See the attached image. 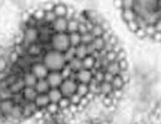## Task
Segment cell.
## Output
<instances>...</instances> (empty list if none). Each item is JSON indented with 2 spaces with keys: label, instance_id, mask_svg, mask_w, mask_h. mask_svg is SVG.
Wrapping results in <instances>:
<instances>
[{
  "label": "cell",
  "instance_id": "6da1fadb",
  "mask_svg": "<svg viewBox=\"0 0 161 124\" xmlns=\"http://www.w3.org/2000/svg\"><path fill=\"white\" fill-rule=\"evenodd\" d=\"M40 61L45 65V68L49 71H62L67 66L63 54L55 50H52V49L45 50V53L42 55Z\"/></svg>",
  "mask_w": 161,
  "mask_h": 124
},
{
  "label": "cell",
  "instance_id": "7a4b0ae2",
  "mask_svg": "<svg viewBox=\"0 0 161 124\" xmlns=\"http://www.w3.org/2000/svg\"><path fill=\"white\" fill-rule=\"evenodd\" d=\"M70 43H69V36L67 33H53L49 40V49L55 50L58 53H65L69 50Z\"/></svg>",
  "mask_w": 161,
  "mask_h": 124
},
{
  "label": "cell",
  "instance_id": "3957f363",
  "mask_svg": "<svg viewBox=\"0 0 161 124\" xmlns=\"http://www.w3.org/2000/svg\"><path fill=\"white\" fill-rule=\"evenodd\" d=\"M77 86H78V83H77L74 79L67 78V79H63V81H62V84L59 85L58 89H59L60 94H62L64 98H70L73 94H75Z\"/></svg>",
  "mask_w": 161,
  "mask_h": 124
},
{
  "label": "cell",
  "instance_id": "277c9868",
  "mask_svg": "<svg viewBox=\"0 0 161 124\" xmlns=\"http://www.w3.org/2000/svg\"><path fill=\"white\" fill-rule=\"evenodd\" d=\"M29 71L33 73V74L36 76L38 80H39V79H45L47 75L49 74V70L45 68V65H44L42 61H36V63H34V64L30 66Z\"/></svg>",
  "mask_w": 161,
  "mask_h": 124
},
{
  "label": "cell",
  "instance_id": "5b68a950",
  "mask_svg": "<svg viewBox=\"0 0 161 124\" xmlns=\"http://www.w3.org/2000/svg\"><path fill=\"white\" fill-rule=\"evenodd\" d=\"M63 75L60 71H49V74L47 75L45 80L49 84L50 88H59V85L63 81Z\"/></svg>",
  "mask_w": 161,
  "mask_h": 124
},
{
  "label": "cell",
  "instance_id": "8992f818",
  "mask_svg": "<svg viewBox=\"0 0 161 124\" xmlns=\"http://www.w3.org/2000/svg\"><path fill=\"white\" fill-rule=\"evenodd\" d=\"M93 79V71L87 69H80L75 73V81L79 84H89V81Z\"/></svg>",
  "mask_w": 161,
  "mask_h": 124
},
{
  "label": "cell",
  "instance_id": "52a82bcc",
  "mask_svg": "<svg viewBox=\"0 0 161 124\" xmlns=\"http://www.w3.org/2000/svg\"><path fill=\"white\" fill-rule=\"evenodd\" d=\"M67 25H68V20L65 18H57L50 24V28L53 33H67Z\"/></svg>",
  "mask_w": 161,
  "mask_h": 124
},
{
  "label": "cell",
  "instance_id": "ba28073f",
  "mask_svg": "<svg viewBox=\"0 0 161 124\" xmlns=\"http://www.w3.org/2000/svg\"><path fill=\"white\" fill-rule=\"evenodd\" d=\"M39 109L35 106V104L33 101H26L24 105H21V111H23L24 120L25 119H29V118H34V115H35V113Z\"/></svg>",
  "mask_w": 161,
  "mask_h": 124
},
{
  "label": "cell",
  "instance_id": "9c48e42d",
  "mask_svg": "<svg viewBox=\"0 0 161 124\" xmlns=\"http://www.w3.org/2000/svg\"><path fill=\"white\" fill-rule=\"evenodd\" d=\"M15 106V103L13 101V99H4L0 100V114L3 116H8L11 114L13 109Z\"/></svg>",
  "mask_w": 161,
  "mask_h": 124
},
{
  "label": "cell",
  "instance_id": "30bf717a",
  "mask_svg": "<svg viewBox=\"0 0 161 124\" xmlns=\"http://www.w3.org/2000/svg\"><path fill=\"white\" fill-rule=\"evenodd\" d=\"M25 88L24 85V81H23V78L19 76L16 79H14L9 85H8V89L10 90V93L14 95V94H18V93H21V90Z\"/></svg>",
  "mask_w": 161,
  "mask_h": 124
},
{
  "label": "cell",
  "instance_id": "8fae6325",
  "mask_svg": "<svg viewBox=\"0 0 161 124\" xmlns=\"http://www.w3.org/2000/svg\"><path fill=\"white\" fill-rule=\"evenodd\" d=\"M113 91L112 84L107 83V81H102L98 84V91H97V96L102 98V96H107Z\"/></svg>",
  "mask_w": 161,
  "mask_h": 124
},
{
  "label": "cell",
  "instance_id": "7c38bea8",
  "mask_svg": "<svg viewBox=\"0 0 161 124\" xmlns=\"http://www.w3.org/2000/svg\"><path fill=\"white\" fill-rule=\"evenodd\" d=\"M33 103L35 104V106H36L39 110H44V109L47 108V105H48L50 101H49V98H48L47 94H38Z\"/></svg>",
  "mask_w": 161,
  "mask_h": 124
},
{
  "label": "cell",
  "instance_id": "4fadbf2b",
  "mask_svg": "<svg viewBox=\"0 0 161 124\" xmlns=\"http://www.w3.org/2000/svg\"><path fill=\"white\" fill-rule=\"evenodd\" d=\"M67 9H68V5L64 3H55L53 5V13L55 14L57 18H65Z\"/></svg>",
  "mask_w": 161,
  "mask_h": 124
},
{
  "label": "cell",
  "instance_id": "5bb4252c",
  "mask_svg": "<svg viewBox=\"0 0 161 124\" xmlns=\"http://www.w3.org/2000/svg\"><path fill=\"white\" fill-rule=\"evenodd\" d=\"M34 89L38 94H47L50 90V86H49V84L47 83L45 79H39L36 81V84L34 85Z\"/></svg>",
  "mask_w": 161,
  "mask_h": 124
},
{
  "label": "cell",
  "instance_id": "9a60e30c",
  "mask_svg": "<svg viewBox=\"0 0 161 124\" xmlns=\"http://www.w3.org/2000/svg\"><path fill=\"white\" fill-rule=\"evenodd\" d=\"M21 95L24 98L25 101H34V99L36 98L38 93L35 91L34 88H30V86H25L23 90H21Z\"/></svg>",
  "mask_w": 161,
  "mask_h": 124
},
{
  "label": "cell",
  "instance_id": "2e32d148",
  "mask_svg": "<svg viewBox=\"0 0 161 124\" xmlns=\"http://www.w3.org/2000/svg\"><path fill=\"white\" fill-rule=\"evenodd\" d=\"M21 78H23L24 85H25V86H30V88H34V85H35V84H36V81H38L36 76H35L33 73H30V71L24 73Z\"/></svg>",
  "mask_w": 161,
  "mask_h": 124
},
{
  "label": "cell",
  "instance_id": "e0dca14e",
  "mask_svg": "<svg viewBox=\"0 0 161 124\" xmlns=\"http://www.w3.org/2000/svg\"><path fill=\"white\" fill-rule=\"evenodd\" d=\"M48 98H49V101L50 103H54V104H58V101L63 98V95L60 94L59 89L58 88H50V90L47 93Z\"/></svg>",
  "mask_w": 161,
  "mask_h": 124
},
{
  "label": "cell",
  "instance_id": "ac0fdd59",
  "mask_svg": "<svg viewBox=\"0 0 161 124\" xmlns=\"http://www.w3.org/2000/svg\"><path fill=\"white\" fill-rule=\"evenodd\" d=\"M67 68L73 71V73H77L79 71L80 69H83V64H82V59H78V58H73L68 64H67Z\"/></svg>",
  "mask_w": 161,
  "mask_h": 124
},
{
  "label": "cell",
  "instance_id": "d6986e66",
  "mask_svg": "<svg viewBox=\"0 0 161 124\" xmlns=\"http://www.w3.org/2000/svg\"><path fill=\"white\" fill-rule=\"evenodd\" d=\"M121 16H122V19L126 24H128V23H131L136 19V14L133 13L132 9H122L121 10Z\"/></svg>",
  "mask_w": 161,
  "mask_h": 124
},
{
  "label": "cell",
  "instance_id": "ffe728a7",
  "mask_svg": "<svg viewBox=\"0 0 161 124\" xmlns=\"http://www.w3.org/2000/svg\"><path fill=\"white\" fill-rule=\"evenodd\" d=\"M111 84H112V88H113L114 90H123L127 83H126L119 75H114L113 79H112V81H111Z\"/></svg>",
  "mask_w": 161,
  "mask_h": 124
},
{
  "label": "cell",
  "instance_id": "44dd1931",
  "mask_svg": "<svg viewBox=\"0 0 161 124\" xmlns=\"http://www.w3.org/2000/svg\"><path fill=\"white\" fill-rule=\"evenodd\" d=\"M74 55L78 59H84L87 56V45L86 44H82V43L79 45H77L74 48Z\"/></svg>",
  "mask_w": 161,
  "mask_h": 124
},
{
  "label": "cell",
  "instance_id": "7402d4cb",
  "mask_svg": "<svg viewBox=\"0 0 161 124\" xmlns=\"http://www.w3.org/2000/svg\"><path fill=\"white\" fill-rule=\"evenodd\" d=\"M104 71H106V73H109V74H112V75H118V74H119V71H121V68H119L118 61L116 60V61L109 63V64L106 66Z\"/></svg>",
  "mask_w": 161,
  "mask_h": 124
},
{
  "label": "cell",
  "instance_id": "603a6c76",
  "mask_svg": "<svg viewBox=\"0 0 161 124\" xmlns=\"http://www.w3.org/2000/svg\"><path fill=\"white\" fill-rule=\"evenodd\" d=\"M94 63H96V59L92 55H87L84 59H82L83 69H87V70H93L94 69Z\"/></svg>",
  "mask_w": 161,
  "mask_h": 124
},
{
  "label": "cell",
  "instance_id": "cb8c5ba5",
  "mask_svg": "<svg viewBox=\"0 0 161 124\" xmlns=\"http://www.w3.org/2000/svg\"><path fill=\"white\" fill-rule=\"evenodd\" d=\"M104 39L102 38V36H98V38H94L93 39V41L91 43V45L93 46V49L96 50V51H102L103 50V48H104Z\"/></svg>",
  "mask_w": 161,
  "mask_h": 124
},
{
  "label": "cell",
  "instance_id": "d4e9b609",
  "mask_svg": "<svg viewBox=\"0 0 161 124\" xmlns=\"http://www.w3.org/2000/svg\"><path fill=\"white\" fill-rule=\"evenodd\" d=\"M60 111V109H59V106H58V104H54V103H49L48 105H47V108L44 109V114H47V115H57L58 113Z\"/></svg>",
  "mask_w": 161,
  "mask_h": 124
},
{
  "label": "cell",
  "instance_id": "484cf974",
  "mask_svg": "<svg viewBox=\"0 0 161 124\" xmlns=\"http://www.w3.org/2000/svg\"><path fill=\"white\" fill-rule=\"evenodd\" d=\"M44 9L43 8H38L35 10H33L29 15L31 16V19H34L35 21H43L44 20Z\"/></svg>",
  "mask_w": 161,
  "mask_h": 124
},
{
  "label": "cell",
  "instance_id": "4316f807",
  "mask_svg": "<svg viewBox=\"0 0 161 124\" xmlns=\"http://www.w3.org/2000/svg\"><path fill=\"white\" fill-rule=\"evenodd\" d=\"M68 36H69V43H70V46L72 48H75L77 45L80 44V34L78 31L70 33V34H68Z\"/></svg>",
  "mask_w": 161,
  "mask_h": 124
},
{
  "label": "cell",
  "instance_id": "83f0119b",
  "mask_svg": "<svg viewBox=\"0 0 161 124\" xmlns=\"http://www.w3.org/2000/svg\"><path fill=\"white\" fill-rule=\"evenodd\" d=\"M78 25H79V23H78L75 19H70V20H68V25H67V34H70V33H75V31H78Z\"/></svg>",
  "mask_w": 161,
  "mask_h": 124
},
{
  "label": "cell",
  "instance_id": "f1b7e54d",
  "mask_svg": "<svg viewBox=\"0 0 161 124\" xmlns=\"http://www.w3.org/2000/svg\"><path fill=\"white\" fill-rule=\"evenodd\" d=\"M89 93V89H88V85L87 84H79L78 83V86H77V91H75V94H78L79 96H86L87 94Z\"/></svg>",
  "mask_w": 161,
  "mask_h": 124
},
{
  "label": "cell",
  "instance_id": "f546056e",
  "mask_svg": "<svg viewBox=\"0 0 161 124\" xmlns=\"http://www.w3.org/2000/svg\"><path fill=\"white\" fill-rule=\"evenodd\" d=\"M44 11H45V13H44V21L50 25V24L57 19V16H55V14L53 13V10H44Z\"/></svg>",
  "mask_w": 161,
  "mask_h": 124
},
{
  "label": "cell",
  "instance_id": "4dcf8cb0",
  "mask_svg": "<svg viewBox=\"0 0 161 124\" xmlns=\"http://www.w3.org/2000/svg\"><path fill=\"white\" fill-rule=\"evenodd\" d=\"M104 31H106V30L103 29V26H102V25H94L89 33H91L94 38H98V36H102Z\"/></svg>",
  "mask_w": 161,
  "mask_h": 124
},
{
  "label": "cell",
  "instance_id": "1f68e13d",
  "mask_svg": "<svg viewBox=\"0 0 161 124\" xmlns=\"http://www.w3.org/2000/svg\"><path fill=\"white\" fill-rule=\"evenodd\" d=\"M69 105H70V101H69V98H62L59 101H58V106H59V109H60V111H63V110H67L68 108H69Z\"/></svg>",
  "mask_w": 161,
  "mask_h": 124
},
{
  "label": "cell",
  "instance_id": "d6a6232c",
  "mask_svg": "<svg viewBox=\"0 0 161 124\" xmlns=\"http://www.w3.org/2000/svg\"><path fill=\"white\" fill-rule=\"evenodd\" d=\"M93 39H94V36L91 34V33H86V34H82L80 35V43L82 44H91L92 41H93Z\"/></svg>",
  "mask_w": 161,
  "mask_h": 124
},
{
  "label": "cell",
  "instance_id": "836d02e7",
  "mask_svg": "<svg viewBox=\"0 0 161 124\" xmlns=\"http://www.w3.org/2000/svg\"><path fill=\"white\" fill-rule=\"evenodd\" d=\"M63 56H64V60H65V63L68 64L73 58H75V55H74V48H70L69 50H67L65 53H63Z\"/></svg>",
  "mask_w": 161,
  "mask_h": 124
},
{
  "label": "cell",
  "instance_id": "e575fe53",
  "mask_svg": "<svg viewBox=\"0 0 161 124\" xmlns=\"http://www.w3.org/2000/svg\"><path fill=\"white\" fill-rule=\"evenodd\" d=\"M135 5V0H121V9H132Z\"/></svg>",
  "mask_w": 161,
  "mask_h": 124
},
{
  "label": "cell",
  "instance_id": "d590c367",
  "mask_svg": "<svg viewBox=\"0 0 161 124\" xmlns=\"http://www.w3.org/2000/svg\"><path fill=\"white\" fill-rule=\"evenodd\" d=\"M80 99H82V96H79L78 94H73V95L69 98V101H70V104H73V105H78L79 101H80Z\"/></svg>",
  "mask_w": 161,
  "mask_h": 124
},
{
  "label": "cell",
  "instance_id": "8d00e7d4",
  "mask_svg": "<svg viewBox=\"0 0 161 124\" xmlns=\"http://www.w3.org/2000/svg\"><path fill=\"white\" fill-rule=\"evenodd\" d=\"M118 75H119L126 83H128V80H130V75H128V71H127V70H121Z\"/></svg>",
  "mask_w": 161,
  "mask_h": 124
},
{
  "label": "cell",
  "instance_id": "74e56055",
  "mask_svg": "<svg viewBox=\"0 0 161 124\" xmlns=\"http://www.w3.org/2000/svg\"><path fill=\"white\" fill-rule=\"evenodd\" d=\"M78 33L82 35V34H86V33H89L88 31V29H87V26H86V24H79L78 25Z\"/></svg>",
  "mask_w": 161,
  "mask_h": 124
},
{
  "label": "cell",
  "instance_id": "f35d334b",
  "mask_svg": "<svg viewBox=\"0 0 161 124\" xmlns=\"http://www.w3.org/2000/svg\"><path fill=\"white\" fill-rule=\"evenodd\" d=\"M113 76H114V75H112V74H109V73H106V71H104V74H103V81L111 83V81H112V79H113Z\"/></svg>",
  "mask_w": 161,
  "mask_h": 124
},
{
  "label": "cell",
  "instance_id": "ab89813d",
  "mask_svg": "<svg viewBox=\"0 0 161 124\" xmlns=\"http://www.w3.org/2000/svg\"><path fill=\"white\" fill-rule=\"evenodd\" d=\"M94 51H96V50L93 49V46H92L91 44H87V55H92Z\"/></svg>",
  "mask_w": 161,
  "mask_h": 124
},
{
  "label": "cell",
  "instance_id": "60d3db41",
  "mask_svg": "<svg viewBox=\"0 0 161 124\" xmlns=\"http://www.w3.org/2000/svg\"><path fill=\"white\" fill-rule=\"evenodd\" d=\"M151 39H152L153 41H161V33H156Z\"/></svg>",
  "mask_w": 161,
  "mask_h": 124
},
{
  "label": "cell",
  "instance_id": "b9f144b4",
  "mask_svg": "<svg viewBox=\"0 0 161 124\" xmlns=\"http://www.w3.org/2000/svg\"><path fill=\"white\" fill-rule=\"evenodd\" d=\"M157 6H158V10L161 11V0H157Z\"/></svg>",
  "mask_w": 161,
  "mask_h": 124
}]
</instances>
